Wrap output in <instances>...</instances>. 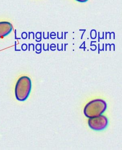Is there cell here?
Returning <instances> with one entry per match:
<instances>
[{
  "mask_svg": "<svg viewBox=\"0 0 122 150\" xmlns=\"http://www.w3.org/2000/svg\"><path fill=\"white\" fill-rule=\"evenodd\" d=\"M32 82L29 77L22 76L16 84L15 94L18 100L23 101L27 100L31 92Z\"/></svg>",
  "mask_w": 122,
  "mask_h": 150,
  "instance_id": "6da1fadb",
  "label": "cell"
},
{
  "mask_svg": "<svg viewBox=\"0 0 122 150\" xmlns=\"http://www.w3.org/2000/svg\"><path fill=\"white\" fill-rule=\"evenodd\" d=\"M107 105L104 100L97 99L89 102L84 109V114L88 118H93L102 115L106 110Z\"/></svg>",
  "mask_w": 122,
  "mask_h": 150,
  "instance_id": "7a4b0ae2",
  "label": "cell"
},
{
  "mask_svg": "<svg viewBox=\"0 0 122 150\" xmlns=\"http://www.w3.org/2000/svg\"><path fill=\"white\" fill-rule=\"evenodd\" d=\"M108 120L104 115H100L89 118V126L90 128L95 131H100L104 129L108 125Z\"/></svg>",
  "mask_w": 122,
  "mask_h": 150,
  "instance_id": "3957f363",
  "label": "cell"
},
{
  "mask_svg": "<svg viewBox=\"0 0 122 150\" xmlns=\"http://www.w3.org/2000/svg\"><path fill=\"white\" fill-rule=\"evenodd\" d=\"M13 30V26L7 21L0 22V38L8 35Z\"/></svg>",
  "mask_w": 122,
  "mask_h": 150,
  "instance_id": "277c9868",
  "label": "cell"
},
{
  "mask_svg": "<svg viewBox=\"0 0 122 150\" xmlns=\"http://www.w3.org/2000/svg\"><path fill=\"white\" fill-rule=\"evenodd\" d=\"M76 1L80 2V3H85V2L87 1L88 0H76Z\"/></svg>",
  "mask_w": 122,
  "mask_h": 150,
  "instance_id": "5b68a950",
  "label": "cell"
}]
</instances>
